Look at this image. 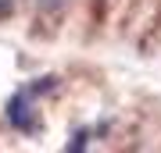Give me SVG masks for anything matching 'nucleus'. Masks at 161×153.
Segmentation results:
<instances>
[{"mask_svg": "<svg viewBox=\"0 0 161 153\" xmlns=\"http://www.w3.org/2000/svg\"><path fill=\"white\" fill-rule=\"evenodd\" d=\"M64 0H40V7H47V11H54V7H61Z\"/></svg>", "mask_w": 161, "mask_h": 153, "instance_id": "f257e3e1", "label": "nucleus"}]
</instances>
